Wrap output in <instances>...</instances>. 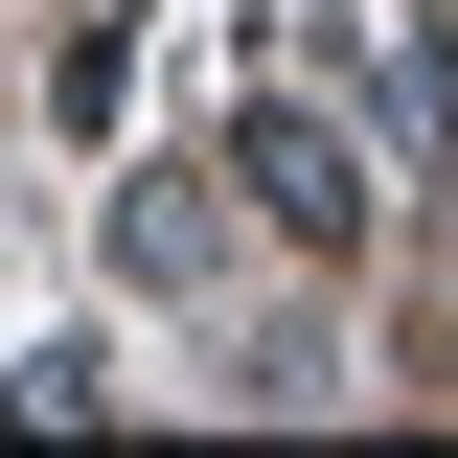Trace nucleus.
<instances>
[{"label": "nucleus", "instance_id": "f257e3e1", "mask_svg": "<svg viewBox=\"0 0 458 458\" xmlns=\"http://www.w3.org/2000/svg\"><path fill=\"white\" fill-rule=\"evenodd\" d=\"M229 183H252V207H276L298 229V252H367V229H390V161H367V138H344V114H252V161H229Z\"/></svg>", "mask_w": 458, "mask_h": 458}, {"label": "nucleus", "instance_id": "f03ea898", "mask_svg": "<svg viewBox=\"0 0 458 458\" xmlns=\"http://www.w3.org/2000/svg\"><path fill=\"white\" fill-rule=\"evenodd\" d=\"M114 252H138L161 298H207V207H183V183H138V207H114Z\"/></svg>", "mask_w": 458, "mask_h": 458}, {"label": "nucleus", "instance_id": "7ed1b4c3", "mask_svg": "<svg viewBox=\"0 0 458 458\" xmlns=\"http://www.w3.org/2000/svg\"><path fill=\"white\" fill-rule=\"evenodd\" d=\"M412 69H436V92H458V0H436V47H412Z\"/></svg>", "mask_w": 458, "mask_h": 458}]
</instances>
